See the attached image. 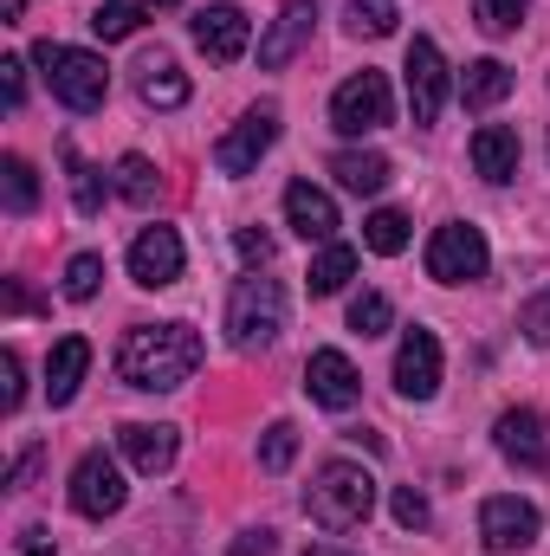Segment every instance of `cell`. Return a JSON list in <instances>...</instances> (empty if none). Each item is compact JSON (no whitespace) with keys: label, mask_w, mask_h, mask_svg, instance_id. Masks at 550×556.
<instances>
[{"label":"cell","mask_w":550,"mask_h":556,"mask_svg":"<svg viewBox=\"0 0 550 556\" xmlns=\"http://www.w3.org/2000/svg\"><path fill=\"white\" fill-rule=\"evenodd\" d=\"M402 72H409V111H414V124L427 130V124L440 117V104H447V59H440V46H434L427 33L409 46V65H402Z\"/></svg>","instance_id":"12"},{"label":"cell","mask_w":550,"mask_h":556,"mask_svg":"<svg viewBox=\"0 0 550 556\" xmlns=\"http://www.w3.org/2000/svg\"><path fill=\"white\" fill-rule=\"evenodd\" d=\"M304 395H311L317 408L343 415V408H357L363 376H357V363H350L343 350H311V363H304Z\"/></svg>","instance_id":"10"},{"label":"cell","mask_w":550,"mask_h":556,"mask_svg":"<svg viewBox=\"0 0 550 556\" xmlns=\"http://www.w3.org/2000/svg\"><path fill=\"white\" fill-rule=\"evenodd\" d=\"M350 278H357V247H337V240H330V247H324V253L311 260V291H317V298L343 291Z\"/></svg>","instance_id":"26"},{"label":"cell","mask_w":550,"mask_h":556,"mask_svg":"<svg viewBox=\"0 0 550 556\" xmlns=\"http://www.w3.org/2000/svg\"><path fill=\"white\" fill-rule=\"evenodd\" d=\"M298 459V427L291 420H273L266 433H260V472H285Z\"/></svg>","instance_id":"30"},{"label":"cell","mask_w":550,"mask_h":556,"mask_svg":"<svg viewBox=\"0 0 550 556\" xmlns=\"http://www.w3.org/2000/svg\"><path fill=\"white\" fill-rule=\"evenodd\" d=\"M512 98V72L499 65V59H473L466 72H460V104L466 111H492V104H505Z\"/></svg>","instance_id":"23"},{"label":"cell","mask_w":550,"mask_h":556,"mask_svg":"<svg viewBox=\"0 0 550 556\" xmlns=\"http://www.w3.org/2000/svg\"><path fill=\"white\" fill-rule=\"evenodd\" d=\"M304 556H343V551H324V544H311V551H304Z\"/></svg>","instance_id":"44"},{"label":"cell","mask_w":550,"mask_h":556,"mask_svg":"<svg viewBox=\"0 0 550 556\" xmlns=\"http://www.w3.org/2000/svg\"><path fill=\"white\" fill-rule=\"evenodd\" d=\"M142 20H149V0H104V7L91 13V33H98V39H130Z\"/></svg>","instance_id":"27"},{"label":"cell","mask_w":550,"mask_h":556,"mask_svg":"<svg viewBox=\"0 0 550 556\" xmlns=\"http://www.w3.org/2000/svg\"><path fill=\"white\" fill-rule=\"evenodd\" d=\"M85 369H91V343H85V337H59L52 356H46V395H52V408H65V402L78 395Z\"/></svg>","instance_id":"20"},{"label":"cell","mask_w":550,"mask_h":556,"mask_svg":"<svg viewBox=\"0 0 550 556\" xmlns=\"http://www.w3.org/2000/svg\"><path fill=\"white\" fill-rule=\"evenodd\" d=\"M33 65L46 72V85H52V98H59L65 111H78V117L104 111V98H111V65H104L98 52L39 39V46H33Z\"/></svg>","instance_id":"3"},{"label":"cell","mask_w":550,"mask_h":556,"mask_svg":"<svg viewBox=\"0 0 550 556\" xmlns=\"http://www.w3.org/2000/svg\"><path fill=\"white\" fill-rule=\"evenodd\" d=\"M285 227H291L298 240L330 247V240H337V201H330L317 181H291V188H285Z\"/></svg>","instance_id":"17"},{"label":"cell","mask_w":550,"mask_h":556,"mask_svg":"<svg viewBox=\"0 0 550 556\" xmlns=\"http://www.w3.org/2000/svg\"><path fill=\"white\" fill-rule=\"evenodd\" d=\"M492 440H499V453H505L518 472H532V479L550 472V440H545V415H538V408H505L499 427H492Z\"/></svg>","instance_id":"11"},{"label":"cell","mask_w":550,"mask_h":556,"mask_svg":"<svg viewBox=\"0 0 550 556\" xmlns=\"http://www.w3.org/2000/svg\"><path fill=\"white\" fill-rule=\"evenodd\" d=\"M370 511H376V472L370 466H357V459H324L317 472H311V492H304V518L317 525V531H363L370 525Z\"/></svg>","instance_id":"2"},{"label":"cell","mask_w":550,"mask_h":556,"mask_svg":"<svg viewBox=\"0 0 550 556\" xmlns=\"http://www.w3.org/2000/svg\"><path fill=\"white\" fill-rule=\"evenodd\" d=\"M182 233L175 227H142L137 247H130V278L137 285H149V291H162V285H175L182 278Z\"/></svg>","instance_id":"15"},{"label":"cell","mask_w":550,"mask_h":556,"mask_svg":"<svg viewBox=\"0 0 550 556\" xmlns=\"http://www.w3.org/2000/svg\"><path fill=\"white\" fill-rule=\"evenodd\" d=\"M473 168H479L486 181H512V175H518V130L479 124V130H473Z\"/></svg>","instance_id":"22"},{"label":"cell","mask_w":550,"mask_h":556,"mask_svg":"<svg viewBox=\"0 0 550 556\" xmlns=\"http://www.w3.org/2000/svg\"><path fill=\"white\" fill-rule=\"evenodd\" d=\"M0 201H7V214H33L39 207V175H33L26 155H7L0 162Z\"/></svg>","instance_id":"24"},{"label":"cell","mask_w":550,"mask_h":556,"mask_svg":"<svg viewBox=\"0 0 550 556\" xmlns=\"http://www.w3.org/2000/svg\"><path fill=\"white\" fill-rule=\"evenodd\" d=\"M396 117V98H389V78L383 72H357V78H343L337 85V98H330V124L343 130V137H370V130H383Z\"/></svg>","instance_id":"5"},{"label":"cell","mask_w":550,"mask_h":556,"mask_svg":"<svg viewBox=\"0 0 550 556\" xmlns=\"http://www.w3.org/2000/svg\"><path fill=\"white\" fill-rule=\"evenodd\" d=\"M363 247L383 253V260H396V253L409 247V214H402V207H376V214L363 220Z\"/></svg>","instance_id":"25"},{"label":"cell","mask_w":550,"mask_h":556,"mask_svg":"<svg viewBox=\"0 0 550 556\" xmlns=\"http://www.w3.org/2000/svg\"><path fill=\"white\" fill-rule=\"evenodd\" d=\"M201 356H208V343L195 324H137L117 343V382H130L142 395H168L201 369Z\"/></svg>","instance_id":"1"},{"label":"cell","mask_w":550,"mask_h":556,"mask_svg":"<svg viewBox=\"0 0 550 556\" xmlns=\"http://www.w3.org/2000/svg\"><path fill=\"white\" fill-rule=\"evenodd\" d=\"M20 7H26V0H7V20H20Z\"/></svg>","instance_id":"43"},{"label":"cell","mask_w":550,"mask_h":556,"mask_svg":"<svg viewBox=\"0 0 550 556\" xmlns=\"http://www.w3.org/2000/svg\"><path fill=\"white\" fill-rule=\"evenodd\" d=\"M0 85H7V111L26 104V59H0Z\"/></svg>","instance_id":"38"},{"label":"cell","mask_w":550,"mask_h":556,"mask_svg":"<svg viewBox=\"0 0 550 556\" xmlns=\"http://www.w3.org/2000/svg\"><path fill=\"white\" fill-rule=\"evenodd\" d=\"M234 556H273V531H247V538L234 544Z\"/></svg>","instance_id":"42"},{"label":"cell","mask_w":550,"mask_h":556,"mask_svg":"<svg viewBox=\"0 0 550 556\" xmlns=\"http://www.w3.org/2000/svg\"><path fill=\"white\" fill-rule=\"evenodd\" d=\"M117 446H124V459L137 466L142 479H155V472H168V466H175L182 433H175L168 420H130V427H117Z\"/></svg>","instance_id":"16"},{"label":"cell","mask_w":550,"mask_h":556,"mask_svg":"<svg viewBox=\"0 0 550 556\" xmlns=\"http://www.w3.org/2000/svg\"><path fill=\"white\" fill-rule=\"evenodd\" d=\"M117 194H124L130 207H149V201H155V162H149V155H124V162H117Z\"/></svg>","instance_id":"29"},{"label":"cell","mask_w":550,"mask_h":556,"mask_svg":"<svg viewBox=\"0 0 550 556\" xmlns=\"http://www.w3.org/2000/svg\"><path fill=\"white\" fill-rule=\"evenodd\" d=\"M20 556H59V538H52L46 525H26V531H20Z\"/></svg>","instance_id":"40"},{"label":"cell","mask_w":550,"mask_h":556,"mask_svg":"<svg viewBox=\"0 0 550 556\" xmlns=\"http://www.w3.org/2000/svg\"><path fill=\"white\" fill-rule=\"evenodd\" d=\"M65 168H72V201H78V214H98L104 207V188H98V168L65 142Z\"/></svg>","instance_id":"31"},{"label":"cell","mask_w":550,"mask_h":556,"mask_svg":"<svg viewBox=\"0 0 550 556\" xmlns=\"http://www.w3.org/2000/svg\"><path fill=\"white\" fill-rule=\"evenodd\" d=\"M518 330H525L538 350H550V285L532 298V304H525V311H518Z\"/></svg>","instance_id":"35"},{"label":"cell","mask_w":550,"mask_h":556,"mask_svg":"<svg viewBox=\"0 0 550 556\" xmlns=\"http://www.w3.org/2000/svg\"><path fill=\"white\" fill-rule=\"evenodd\" d=\"M39 459H46V453H39V446H26V453L7 466V492H26V485H33V472H39Z\"/></svg>","instance_id":"39"},{"label":"cell","mask_w":550,"mask_h":556,"mask_svg":"<svg viewBox=\"0 0 550 556\" xmlns=\"http://www.w3.org/2000/svg\"><path fill=\"white\" fill-rule=\"evenodd\" d=\"M240 253H247V266H266V260H273V233H253V227H247V233H240Z\"/></svg>","instance_id":"41"},{"label":"cell","mask_w":550,"mask_h":556,"mask_svg":"<svg viewBox=\"0 0 550 556\" xmlns=\"http://www.w3.org/2000/svg\"><path fill=\"white\" fill-rule=\"evenodd\" d=\"M396 20H402L396 0H350V33H357V39H389Z\"/></svg>","instance_id":"28"},{"label":"cell","mask_w":550,"mask_h":556,"mask_svg":"<svg viewBox=\"0 0 550 556\" xmlns=\"http://www.w3.org/2000/svg\"><path fill=\"white\" fill-rule=\"evenodd\" d=\"M532 13V0H473V20L486 33H518V20Z\"/></svg>","instance_id":"34"},{"label":"cell","mask_w":550,"mask_h":556,"mask_svg":"<svg viewBox=\"0 0 550 556\" xmlns=\"http://www.w3.org/2000/svg\"><path fill=\"white\" fill-rule=\"evenodd\" d=\"M396 389L402 402H434L440 389V337L434 330H402V350H396Z\"/></svg>","instance_id":"13"},{"label":"cell","mask_w":550,"mask_h":556,"mask_svg":"<svg viewBox=\"0 0 550 556\" xmlns=\"http://www.w3.org/2000/svg\"><path fill=\"white\" fill-rule=\"evenodd\" d=\"M532 538H538V505L532 498H486L479 505V544L492 556L532 551Z\"/></svg>","instance_id":"9"},{"label":"cell","mask_w":550,"mask_h":556,"mask_svg":"<svg viewBox=\"0 0 550 556\" xmlns=\"http://www.w3.org/2000/svg\"><path fill=\"white\" fill-rule=\"evenodd\" d=\"M195 46L214 59V65H240L247 59V46H253V20L240 13V7H201L195 13Z\"/></svg>","instance_id":"14"},{"label":"cell","mask_w":550,"mask_h":556,"mask_svg":"<svg viewBox=\"0 0 550 556\" xmlns=\"http://www.w3.org/2000/svg\"><path fill=\"white\" fill-rule=\"evenodd\" d=\"M389 324H396V311H389L383 291H363V298L350 304V330H357V337H383Z\"/></svg>","instance_id":"32"},{"label":"cell","mask_w":550,"mask_h":556,"mask_svg":"<svg viewBox=\"0 0 550 556\" xmlns=\"http://www.w3.org/2000/svg\"><path fill=\"white\" fill-rule=\"evenodd\" d=\"M124 498H130L124 466H117L104 446H91V453L72 466V511H78V518H117Z\"/></svg>","instance_id":"7"},{"label":"cell","mask_w":550,"mask_h":556,"mask_svg":"<svg viewBox=\"0 0 550 556\" xmlns=\"http://www.w3.org/2000/svg\"><path fill=\"white\" fill-rule=\"evenodd\" d=\"M0 376H7L0 408H7V415H20V402H26V382H20V350H0Z\"/></svg>","instance_id":"37"},{"label":"cell","mask_w":550,"mask_h":556,"mask_svg":"<svg viewBox=\"0 0 550 556\" xmlns=\"http://www.w3.org/2000/svg\"><path fill=\"white\" fill-rule=\"evenodd\" d=\"M486 266H492V253H486V233L479 227H466V220L434 227V240H427V278L473 285V278H486Z\"/></svg>","instance_id":"6"},{"label":"cell","mask_w":550,"mask_h":556,"mask_svg":"<svg viewBox=\"0 0 550 556\" xmlns=\"http://www.w3.org/2000/svg\"><path fill=\"white\" fill-rule=\"evenodd\" d=\"M285 330V285L266 273H247L227 298V343L234 350H266Z\"/></svg>","instance_id":"4"},{"label":"cell","mask_w":550,"mask_h":556,"mask_svg":"<svg viewBox=\"0 0 550 556\" xmlns=\"http://www.w3.org/2000/svg\"><path fill=\"white\" fill-rule=\"evenodd\" d=\"M330 175H337V188H350V194H383L389 188V155H376V149H337L330 155Z\"/></svg>","instance_id":"21"},{"label":"cell","mask_w":550,"mask_h":556,"mask_svg":"<svg viewBox=\"0 0 550 556\" xmlns=\"http://www.w3.org/2000/svg\"><path fill=\"white\" fill-rule=\"evenodd\" d=\"M98 285H104V260H98V253H78V260L65 266V298H72V304H91Z\"/></svg>","instance_id":"33"},{"label":"cell","mask_w":550,"mask_h":556,"mask_svg":"<svg viewBox=\"0 0 550 556\" xmlns=\"http://www.w3.org/2000/svg\"><path fill=\"white\" fill-rule=\"evenodd\" d=\"M311 26H317V0H285V13L266 26V39H260V65H266V72L291 65V59L304 52Z\"/></svg>","instance_id":"18"},{"label":"cell","mask_w":550,"mask_h":556,"mask_svg":"<svg viewBox=\"0 0 550 556\" xmlns=\"http://www.w3.org/2000/svg\"><path fill=\"white\" fill-rule=\"evenodd\" d=\"M273 142H278V104H253L227 137L214 142V168H221V175H253Z\"/></svg>","instance_id":"8"},{"label":"cell","mask_w":550,"mask_h":556,"mask_svg":"<svg viewBox=\"0 0 550 556\" xmlns=\"http://www.w3.org/2000/svg\"><path fill=\"white\" fill-rule=\"evenodd\" d=\"M149 7H168V0H149Z\"/></svg>","instance_id":"45"},{"label":"cell","mask_w":550,"mask_h":556,"mask_svg":"<svg viewBox=\"0 0 550 556\" xmlns=\"http://www.w3.org/2000/svg\"><path fill=\"white\" fill-rule=\"evenodd\" d=\"M137 98L149 111H182V104H188V72H182L168 52H149L137 65Z\"/></svg>","instance_id":"19"},{"label":"cell","mask_w":550,"mask_h":556,"mask_svg":"<svg viewBox=\"0 0 550 556\" xmlns=\"http://www.w3.org/2000/svg\"><path fill=\"white\" fill-rule=\"evenodd\" d=\"M427 518H434V511H427V492L402 485V492H396V525H402V531H427Z\"/></svg>","instance_id":"36"}]
</instances>
